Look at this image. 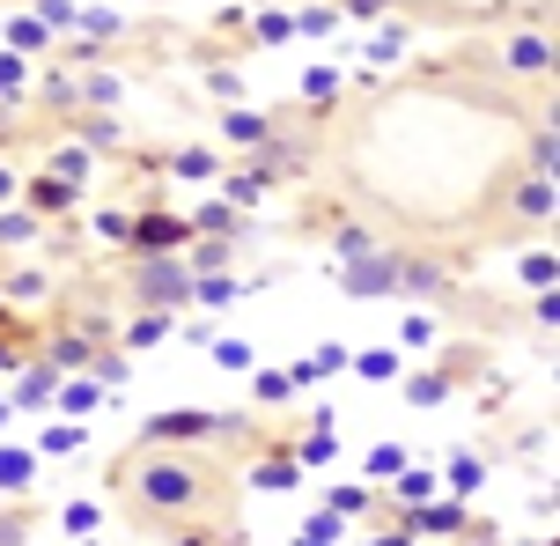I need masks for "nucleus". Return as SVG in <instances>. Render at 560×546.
Segmentation results:
<instances>
[{
    "label": "nucleus",
    "instance_id": "f257e3e1",
    "mask_svg": "<svg viewBox=\"0 0 560 546\" xmlns=\"http://www.w3.org/2000/svg\"><path fill=\"white\" fill-rule=\"evenodd\" d=\"M133 495L148 510H192L199 495H207V480H199V465H185V458H148L133 473Z\"/></svg>",
    "mask_w": 560,
    "mask_h": 546
},
{
    "label": "nucleus",
    "instance_id": "f03ea898",
    "mask_svg": "<svg viewBox=\"0 0 560 546\" xmlns=\"http://www.w3.org/2000/svg\"><path fill=\"white\" fill-rule=\"evenodd\" d=\"M133 288H140V303H155V317L177 311V303H192V274H185L177 259H140Z\"/></svg>",
    "mask_w": 560,
    "mask_h": 546
},
{
    "label": "nucleus",
    "instance_id": "7ed1b4c3",
    "mask_svg": "<svg viewBox=\"0 0 560 546\" xmlns=\"http://www.w3.org/2000/svg\"><path fill=\"white\" fill-rule=\"evenodd\" d=\"M140 259H177L185 244H192V222H177V214H133V230H126Z\"/></svg>",
    "mask_w": 560,
    "mask_h": 546
},
{
    "label": "nucleus",
    "instance_id": "20e7f679",
    "mask_svg": "<svg viewBox=\"0 0 560 546\" xmlns=\"http://www.w3.org/2000/svg\"><path fill=\"white\" fill-rule=\"evenodd\" d=\"M398 288V252H362V259H347V295L354 303H376V295H392Z\"/></svg>",
    "mask_w": 560,
    "mask_h": 546
},
{
    "label": "nucleus",
    "instance_id": "39448f33",
    "mask_svg": "<svg viewBox=\"0 0 560 546\" xmlns=\"http://www.w3.org/2000/svg\"><path fill=\"white\" fill-rule=\"evenodd\" d=\"M222 429H229L222 414H199V406H185V414H155V429H148V435H155V443H185V435H222Z\"/></svg>",
    "mask_w": 560,
    "mask_h": 546
},
{
    "label": "nucleus",
    "instance_id": "423d86ee",
    "mask_svg": "<svg viewBox=\"0 0 560 546\" xmlns=\"http://www.w3.org/2000/svg\"><path fill=\"white\" fill-rule=\"evenodd\" d=\"M266 133H273V126H266L258 112H244V104H229V112H222V141H236V148H258Z\"/></svg>",
    "mask_w": 560,
    "mask_h": 546
},
{
    "label": "nucleus",
    "instance_id": "0eeeda50",
    "mask_svg": "<svg viewBox=\"0 0 560 546\" xmlns=\"http://www.w3.org/2000/svg\"><path fill=\"white\" fill-rule=\"evenodd\" d=\"M30 207H37V214H67V207H74V177H37V185H30Z\"/></svg>",
    "mask_w": 560,
    "mask_h": 546
},
{
    "label": "nucleus",
    "instance_id": "6e6552de",
    "mask_svg": "<svg viewBox=\"0 0 560 546\" xmlns=\"http://www.w3.org/2000/svg\"><path fill=\"white\" fill-rule=\"evenodd\" d=\"M420 532H428V539H457V532H465V510H457V502H443V510H420L413 518V539Z\"/></svg>",
    "mask_w": 560,
    "mask_h": 546
},
{
    "label": "nucleus",
    "instance_id": "1a4fd4ad",
    "mask_svg": "<svg viewBox=\"0 0 560 546\" xmlns=\"http://www.w3.org/2000/svg\"><path fill=\"white\" fill-rule=\"evenodd\" d=\"M509 67H516V74H546V67H553V45H546V37H516V45H509Z\"/></svg>",
    "mask_w": 560,
    "mask_h": 546
},
{
    "label": "nucleus",
    "instance_id": "9d476101",
    "mask_svg": "<svg viewBox=\"0 0 560 546\" xmlns=\"http://www.w3.org/2000/svg\"><path fill=\"white\" fill-rule=\"evenodd\" d=\"M347 362H354L369 384H392L398 376V347H362V355H347Z\"/></svg>",
    "mask_w": 560,
    "mask_h": 546
},
{
    "label": "nucleus",
    "instance_id": "9b49d317",
    "mask_svg": "<svg viewBox=\"0 0 560 546\" xmlns=\"http://www.w3.org/2000/svg\"><path fill=\"white\" fill-rule=\"evenodd\" d=\"M406 399H413V406H443V399H450V370H420V376H406Z\"/></svg>",
    "mask_w": 560,
    "mask_h": 546
},
{
    "label": "nucleus",
    "instance_id": "f8f14e48",
    "mask_svg": "<svg viewBox=\"0 0 560 546\" xmlns=\"http://www.w3.org/2000/svg\"><path fill=\"white\" fill-rule=\"evenodd\" d=\"M252 480H258V488H303V465H295V458H288V451H273V458H266V465H258V473H252Z\"/></svg>",
    "mask_w": 560,
    "mask_h": 546
},
{
    "label": "nucleus",
    "instance_id": "ddd939ff",
    "mask_svg": "<svg viewBox=\"0 0 560 546\" xmlns=\"http://www.w3.org/2000/svg\"><path fill=\"white\" fill-rule=\"evenodd\" d=\"M30 473H37V458H30V451H0V495H23Z\"/></svg>",
    "mask_w": 560,
    "mask_h": 546
},
{
    "label": "nucleus",
    "instance_id": "4468645a",
    "mask_svg": "<svg viewBox=\"0 0 560 546\" xmlns=\"http://www.w3.org/2000/svg\"><path fill=\"white\" fill-rule=\"evenodd\" d=\"M222 266H229V236H199V244H192V266H185V274L199 281V274H222Z\"/></svg>",
    "mask_w": 560,
    "mask_h": 546
},
{
    "label": "nucleus",
    "instance_id": "2eb2a0df",
    "mask_svg": "<svg viewBox=\"0 0 560 546\" xmlns=\"http://www.w3.org/2000/svg\"><path fill=\"white\" fill-rule=\"evenodd\" d=\"M192 303H207V311H229V303H236V281H229V274H199V281H192Z\"/></svg>",
    "mask_w": 560,
    "mask_h": 546
},
{
    "label": "nucleus",
    "instance_id": "dca6fc26",
    "mask_svg": "<svg viewBox=\"0 0 560 546\" xmlns=\"http://www.w3.org/2000/svg\"><path fill=\"white\" fill-rule=\"evenodd\" d=\"M479 480H487V458H472V451H457V458H450V488H457V495H472Z\"/></svg>",
    "mask_w": 560,
    "mask_h": 546
},
{
    "label": "nucleus",
    "instance_id": "f3484780",
    "mask_svg": "<svg viewBox=\"0 0 560 546\" xmlns=\"http://www.w3.org/2000/svg\"><path fill=\"white\" fill-rule=\"evenodd\" d=\"M0 244H8V252H15V244H37V214H15V207H8V214H0Z\"/></svg>",
    "mask_w": 560,
    "mask_h": 546
},
{
    "label": "nucleus",
    "instance_id": "a211bd4d",
    "mask_svg": "<svg viewBox=\"0 0 560 546\" xmlns=\"http://www.w3.org/2000/svg\"><path fill=\"white\" fill-rule=\"evenodd\" d=\"M398 473H406V451L398 443H376L369 451V480H398Z\"/></svg>",
    "mask_w": 560,
    "mask_h": 546
},
{
    "label": "nucleus",
    "instance_id": "6ab92c4d",
    "mask_svg": "<svg viewBox=\"0 0 560 546\" xmlns=\"http://www.w3.org/2000/svg\"><path fill=\"white\" fill-rule=\"evenodd\" d=\"M214 362H222V370H252V362H258V347L244 340V333H236V340H214Z\"/></svg>",
    "mask_w": 560,
    "mask_h": 546
},
{
    "label": "nucleus",
    "instance_id": "aec40b11",
    "mask_svg": "<svg viewBox=\"0 0 560 546\" xmlns=\"http://www.w3.org/2000/svg\"><path fill=\"white\" fill-rule=\"evenodd\" d=\"M392 488H398V502H428V495H435V473H420V465H406V473H398Z\"/></svg>",
    "mask_w": 560,
    "mask_h": 546
},
{
    "label": "nucleus",
    "instance_id": "412c9836",
    "mask_svg": "<svg viewBox=\"0 0 560 546\" xmlns=\"http://www.w3.org/2000/svg\"><path fill=\"white\" fill-rule=\"evenodd\" d=\"M82 362H89V340L67 333V340H52V362H45V370H82Z\"/></svg>",
    "mask_w": 560,
    "mask_h": 546
},
{
    "label": "nucleus",
    "instance_id": "4be33fe9",
    "mask_svg": "<svg viewBox=\"0 0 560 546\" xmlns=\"http://www.w3.org/2000/svg\"><path fill=\"white\" fill-rule=\"evenodd\" d=\"M516 207H524V214H553V185H546V177L516 185Z\"/></svg>",
    "mask_w": 560,
    "mask_h": 546
},
{
    "label": "nucleus",
    "instance_id": "5701e85b",
    "mask_svg": "<svg viewBox=\"0 0 560 546\" xmlns=\"http://www.w3.org/2000/svg\"><path fill=\"white\" fill-rule=\"evenodd\" d=\"M170 171H177V177H214V155H207V148H177Z\"/></svg>",
    "mask_w": 560,
    "mask_h": 546
},
{
    "label": "nucleus",
    "instance_id": "b1692460",
    "mask_svg": "<svg viewBox=\"0 0 560 546\" xmlns=\"http://www.w3.org/2000/svg\"><path fill=\"white\" fill-rule=\"evenodd\" d=\"M37 451H52V458H67V451H82V429H74V421H67V429H45V443H37Z\"/></svg>",
    "mask_w": 560,
    "mask_h": 546
},
{
    "label": "nucleus",
    "instance_id": "393cba45",
    "mask_svg": "<svg viewBox=\"0 0 560 546\" xmlns=\"http://www.w3.org/2000/svg\"><path fill=\"white\" fill-rule=\"evenodd\" d=\"M96 524H104V510H96V502H67V532H74V539H89Z\"/></svg>",
    "mask_w": 560,
    "mask_h": 546
},
{
    "label": "nucleus",
    "instance_id": "a878e982",
    "mask_svg": "<svg viewBox=\"0 0 560 546\" xmlns=\"http://www.w3.org/2000/svg\"><path fill=\"white\" fill-rule=\"evenodd\" d=\"M524 281H532L538 295H553V252H532V259H524Z\"/></svg>",
    "mask_w": 560,
    "mask_h": 546
},
{
    "label": "nucleus",
    "instance_id": "bb28decb",
    "mask_svg": "<svg viewBox=\"0 0 560 546\" xmlns=\"http://www.w3.org/2000/svg\"><path fill=\"white\" fill-rule=\"evenodd\" d=\"M332 89H339V74H332V67H310V74H303V96H310V104H325Z\"/></svg>",
    "mask_w": 560,
    "mask_h": 546
},
{
    "label": "nucleus",
    "instance_id": "cd10ccee",
    "mask_svg": "<svg viewBox=\"0 0 560 546\" xmlns=\"http://www.w3.org/2000/svg\"><path fill=\"white\" fill-rule=\"evenodd\" d=\"M82 141H89V148H118L126 133H118V118H89V126H82Z\"/></svg>",
    "mask_w": 560,
    "mask_h": 546
},
{
    "label": "nucleus",
    "instance_id": "c85d7f7f",
    "mask_svg": "<svg viewBox=\"0 0 560 546\" xmlns=\"http://www.w3.org/2000/svg\"><path fill=\"white\" fill-rule=\"evenodd\" d=\"M369 510V488H332V518H362Z\"/></svg>",
    "mask_w": 560,
    "mask_h": 546
},
{
    "label": "nucleus",
    "instance_id": "c756f323",
    "mask_svg": "<svg viewBox=\"0 0 560 546\" xmlns=\"http://www.w3.org/2000/svg\"><path fill=\"white\" fill-rule=\"evenodd\" d=\"M163 333H170V325H163V317H155V311H148V317H133V333H126V340H133V347H155V340H163Z\"/></svg>",
    "mask_w": 560,
    "mask_h": 546
},
{
    "label": "nucleus",
    "instance_id": "7c9ffc66",
    "mask_svg": "<svg viewBox=\"0 0 560 546\" xmlns=\"http://www.w3.org/2000/svg\"><path fill=\"white\" fill-rule=\"evenodd\" d=\"M8 30H15V45H23V53H37V45H45V23H37V15H15Z\"/></svg>",
    "mask_w": 560,
    "mask_h": 546
},
{
    "label": "nucleus",
    "instance_id": "2f4dec72",
    "mask_svg": "<svg viewBox=\"0 0 560 546\" xmlns=\"http://www.w3.org/2000/svg\"><path fill=\"white\" fill-rule=\"evenodd\" d=\"M52 399V370H30L23 376V406H45Z\"/></svg>",
    "mask_w": 560,
    "mask_h": 546
},
{
    "label": "nucleus",
    "instance_id": "473e14b6",
    "mask_svg": "<svg viewBox=\"0 0 560 546\" xmlns=\"http://www.w3.org/2000/svg\"><path fill=\"white\" fill-rule=\"evenodd\" d=\"M23 89V53H0V96H15Z\"/></svg>",
    "mask_w": 560,
    "mask_h": 546
},
{
    "label": "nucleus",
    "instance_id": "72a5a7b5",
    "mask_svg": "<svg viewBox=\"0 0 560 546\" xmlns=\"http://www.w3.org/2000/svg\"><path fill=\"white\" fill-rule=\"evenodd\" d=\"M37 23H45V30H67V23H74V8H67V0H37Z\"/></svg>",
    "mask_w": 560,
    "mask_h": 546
},
{
    "label": "nucleus",
    "instance_id": "f704fd0d",
    "mask_svg": "<svg viewBox=\"0 0 560 546\" xmlns=\"http://www.w3.org/2000/svg\"><path fill=\"white\" fill-rule=\"evenodd\" d=\"M532 163H538V177H553V126H538V141H532Z\"/></svg>",
    "mask_w": 560,
    "mask_h": 546
},
{
    "label": "nucleus",
    "instance_id": "c9c22d12",
    "mask_svg": "<svg viewBox=\"0 0 560 546\" xmlns=\"http://www.w3.org/2000/svg\"><path fill=\"white\" fill-rule=\"evenodd\" d=\"M126 230H133V214H96V236L104 244H126Z\"/></svg>",
    "mask_w": 560,
    "mask_h": 546
},
{
    "label": "nucleus",
    "instance_id": "e433bc0d",
    "mask_svg": "<svg viewBox=\"0 0 560 546\" xmlns=\"http://www.w3.org/2000/svg\"><path fill=\"white\" fill-rule=\"evenodd\" d=\"M82 96H89V104H118V74H89Z\"/></svg>",
    "mask_w": 560,
    "mask_h": 546
},
{
    "label": "nucleus",
    "instance_id": "4c0bfd02",
    "mask_svg": "<svg viewBox=\"0 0 560 546\" xmlns=\"http://www.w3.org/2000/svg\"><path fill=\"white\" fill-rule=\"evenodd\" d=\"M258 37H266V45H280V37H295V15H280V8H273V15L258 23Z\"/></svg>",
    "mask_w": 560,
    "mask_h": 546
},
{
    "label": "nucleus",
    "instance_id": "58836bf2",
    "mask_svg": "<svg viewBox=\"0 0 560 546\" xmlns=\"http://www.w3.org/2000/svg\"><path fill=\"white\" fill-rule=\"evenodd\" d=\"M288 392H295V384H288V370H266V376H258V399H288Z\"/></svg>",
    "mask_w": 560,
    "mask_h": 546
},
{
    "label": "nucleus",
    "instance_id": "ea45409f",
    "mask_svg": "<svg viewBox=\"0 0 560 546\" xmlns=\"http://www.w3.org/2000/svg\"><path fill=\"white\" fill-rule=\"evenodd\" d=\"M295 30H310V37H325V30H332V8H303V15H295Z\"/></svg>",
    "mask_w": 560,
    "mask_h": 546
},
{
    "label": "nucleus",
    "instance_id": "a19ab883",
    "mask_svg": "<svg viewBox=\"0 0 560 546\" xmlns=\"http://www.w3.org/2000/svg\"><path fill=\"white\" fill-rule=\"evenodd\" d=\"M59 171L82 177V171H89V155H82V148H59V155H52V177H59Z\"/></svg>",
    "mask_w": 560,
    "mask_h": 546
},
{
    "label": "nucleus",
    "instance_id": "79ce46f5",
    "mask_svg": "<svg viewBox=\"0 0 560 546\" xmlns=\"http://www.w3.org/2000/svg\"><path fill=\"white\" fill-rule=\"evenodd\" d=\"M339 15H362L369 23V15H384V0H339Z\"/></svg>",
    "mask_w": 560,
    "mask_h": 546
},
{
    "label": "nucleus",
    "instance_id": "37998d69",
    "mask_svg": "<svg viewBox=\"0 0 560 546\" xmlns=\"http://www.w3.org/2000/svg\"><path fill=\"white\" fill-rule=\"evenodd\" d=\"M15 200V171H0V207Z\"/></svg>",
    "mask_w": 560,
    "mask_h": 546
},
{
    "label": "nucleus",
    "instance_id": "c03bdc74",
    "mask_svg": "<svg viewBox=\"0 0 560 546\" xmlns=\"http://www.w3.org/2000/svg\"><path fill=\"white\" fill-rule=\"evenodd\" d=\"M376 546H413V539H406V532H392V539H376Z\"/></svg>",
    "mask_w": 560,
    "mask_h": 546
},
{
    "label": "nucleus",
    "instance_id": "a18cd8bd",
    "mask_svg": "<svg viewBox=\"0 0 560 546\" xmlns=\"http://www.w3.org/2000/svg\"><path fill=\"white\" fill-rule=\"evenodd\" d=\"M8 414H15V406H8V399H0V429H8Z\"/></svg>",
    "mask_w": 560,
    "mask_h": 546
}]
</instances>
